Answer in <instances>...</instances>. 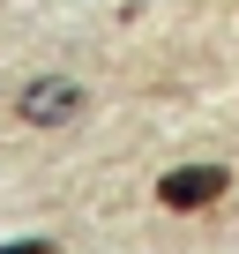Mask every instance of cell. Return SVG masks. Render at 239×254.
Segmentation results:
<instances>
[{
	"label": "cell",
	"mask_w": 239,
	"mask_h": 254,
	"mask_svg": "<svg viewBox=\"0 0 239 254\" xmlns=\"http://www.w3.org/2000/svg\"><path fill=\"white\" fill-rule=\"evenodd\" d=\"M75 105H82V90L60 82V75H38V82H23V97H15V112H23L30 127H60V120H75Z\"/></svg>",
	"instance_id": "2"
},
{
	"label": "cell",
	"mask_w": 239,
	"mask_h": 254,
	"mask_svg": "<svg viewBox=\"0 0 239 254\" xmlns=\"http://www.w3.org/2000/svg\"><path fill=\"white\" fill-rule=\"evenodd\" d=\"M0 254H60L53 239H15V247H0Z\"/></svg>",
	"instance_id": "3"
},
{
	"label": "cell",
	"mask_w": 239,
	"mask_h": 254,
	"mask_svg": "<svg viewBox=\"0 0 239 254\" xmlns=\"http://www.w3.org/2000/svg\"><path fill=\"white\" fill-rule=\"evenodd\" d=\"M224 187H232V172H224V165H179V172H165V180H157V202H165V209H209Z\"/></svg>",
	"instance_id": "1"
}]
</instances>
